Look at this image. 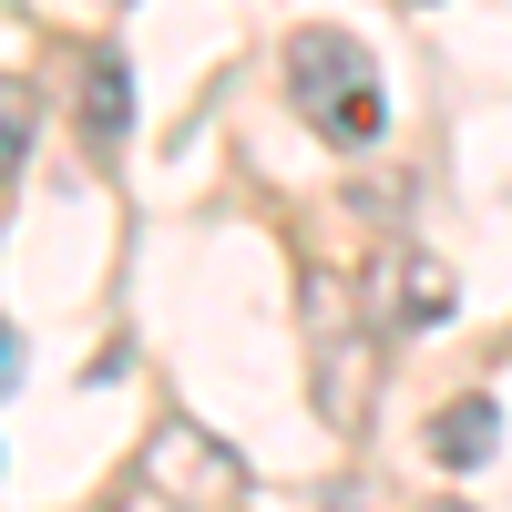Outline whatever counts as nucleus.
Returning a JSON list of instances; mask_svg holds the SVG:
<instances>
[{"mask_svg":"<svg viewBox=\"0 0 512 512\" xmlns=\"http://www.w3.org/2000/svg\"><path fill=\"white\" fill-rule=\"evenodd\" d=\"M287 103H297V123H308L318 144H338V154H359V144H379V123H390V103H379V72H369V52L349 31H297L287 41Z\"/></svg>","mask_w":512,"mask_h":512,"instance_id":"nucleus-1","label":"nucleus"},{"mask_svg":"<svg viewBox=\"0 0 512 512\" xmlns=\"http://www.w3.org/2000/svg\"><path fill=\"white\" fill-rule=\"evenodd\" d=\"M359 318H369V328H390V338H431V328L461 318V277L441 267L431 246L379 236V246H369V267H359Z\"/></svg>","mask_w":512,"mask_h":512,"instance_id":"nucleus-2","label":"nucleus"},{"mask_svg":"<svg viewBox=\"0 0 512 512\" xmlns=\"http://www.w3.org/2000/svg\"><path fill=\"white\" fill-rule=\"evenodd\" d=\"M144 482L175 492V502H195V512H236L246 502V461L216 431H195V420H164L154 451H144Z\"/></svg>","mask_w":512,"mask_h":512,"instance_id":"nucleus-3","label":"nucleus"},{"mask_svg":"<svg viewBox=\"0 0 512 512\" xmlns=\"http://www.w3.org/2000/svg\"><path fill=\"white\" fill-rule=\"evenodd\" d=\"M123 134H134V62L103 52V62H82V144L113 154Z\"/></svg>","mask_w":512,"mask_h":512,"instance_id":"nucleus-4","label":"nucleus"},{"mask_svg":"<svg viewBox=\"0 0 512 512\" xmlns=\"http://www.w3.org/2000/svg\"><path fill=\"white\" fill-rule=\"evenodd\" d=\"M492 431H502V410L472 390V400H451L441 420H431V461H451V472H472V461L492 451Z\"/></svg>","mask_w":512,"mask_h":512,"instance_id":"nucleus-5","label":"nucleus"},{"mask_svg":"<svg viewBox=\"0 0 512 512\" xmlns=\"http://www.w3.org/2000/svg\"><path fill=\"white\" fill-rule=\"evenodd\" d=\"M31 113H41V103H31V82H11V72H0V175H11V164L31 154Z\"/></svg>","mask_w":512,"mask_h":512,"instance_id":"nucleus-6","label":"nucleus"},{"mask_svg":"<svg viewBox=\"0 0 512 512\" xmlns=\"http://www.w3.org/2000/svg\"><path fill=\"white\" fill-rule=\"evenodd\" d=\"M328 512H369V502H359V492H328Z\"/></svg>","mask_w":512,"mask_h":512,"instance_id":"nucleus-7","label":"nucleus"},{"mask_svg":"<svg viewBox=\"0 0 512 512\" xmlns=\"http://www.w3.org/2000/svg\"><path fill=\"white\" fill-rule=\"evenodd\" d=\"M0 369H11V338H0Z\"/></svg>","mask_w":512,"mask_h":512,"instance_id":"nucleus-8","label":"nucleus"},{"mask_svg":"<svg viewBox=\"0 0 512 512\" xmlns=\"http://www.w3.org/2000/svg\"><path fill=\"white\" fill-rule=\"evenodd\" d=\"M441 512H461V502H441Z\"/></svg>","mask_w":512,"mask_h":512,"instance_id":"nucleus-9","label":"nucleus"}]
</instances>
